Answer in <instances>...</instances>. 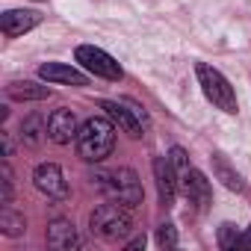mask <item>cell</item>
Segmentation results:
<instances>
[{
  "label": "cell",
  "mask_w": 251,
  "mask_h": 251,
  "mask_svg": "<svg viewBox=\"0 0 251 251\" xmlns=\"http://www.w3.org/2000/svg\"><path fill=\"white\" fill-rule=\"evenodd\" d=\"M115 148V124L109 115H92L77 130V151L89 163H100Z\"/></svg>",
  "instance_id": "cell-1"
},
{
  "label": "cell",
  "mask_w": 251,
  "mask_h": 251,
  "mask_svg": "<svg viewBox=\"0 0 251 251\" xmlns=\"http://www.w3.org/2000/svg\"><path fill=\"white\" fill-rule=\"evenodd\" d=\"M89 225H92V233H98L106 242H115L121 236H127L133 227L130 207H124L118 201H106V204L95 207V213L89 216Z\"/></svg>",
  "instance_id": "cell-2"
},
{
  "label": "cell",
  "mask_w": 251,
  "mask_h": 251,
  "mask_svg": "<svg viewBox=\"0 0 251 251\" xmlns=\"http://www.w3.org/2000/svg\"><path fill=\"white\" fill-rule=\"evenodd\" d=\"M195 77H198V86H201L204 98H207L216 109H222V112H227V115L236 112V92H233V86L227 83V77H225L219 68H213V65H207V62H198V65H195Z\"/></svg>",
  "instance_id": "cell-3"
},
{
  "label": "cell",
  "mask_w": 251,
  "mask_h": 251,
  "mask_svg": "<svg viewBox=\"0 0 251 251\" xmlns=\"http://www.w3.org/2000/svg\"><path fill=\"white\" fill-rule=\"evenodd\" d=\"M98 180H100V189H103L112 201L130 207V210L139 207L142 198H145L142 180H139V175H136L133 169H115V172H109V175H100Z\"/></svg>",
  "instance_id": "cell-4"
},
{
  "label": "cell",
  "mask_w": 251,
  "mask_h": 251,
  "mask_svg": "<svg viewBox=\"0 0 251 251\" xmlns=\"http://www.w3.org/2000/svg\"><path fill=\"white\" fill-rule=\"evenodd\" d=\"M100 109L112 118L115 127H121L130 139L145 136V130H148V112L136 100H130V98H124V100H100Z\"/></svg>",
  "instance_id": "cell-5"
},
{
  "label": "cell",
  "mask_w": 251,
  "mask_h": 251,
  "mask_svg": "<svg viewBox=\"0 0 251 251\" xmlns=\"http://www.w3.org/2000/svg\"><path fill=\"white\" fill-rule=\"evenodd\" d=\"M74 56H77V62H80L89 74H95V77H103V80H121V77H124L121 65H118L106 50H100V48H95V45H80Z\"/></svg>",
  "instance_id": "cell-6"
},
{
  "label": "cell",
  "mask_w": 251,
  "mask_h": 251,
  "mask_svg": "<svg viewBox=\"0 0 251 251\" xmlns=\"http://www.w3.org/2000/svg\"><path fill=\"white\" fill-rule=\"evenodd\" d=\"M177 180H180V189H183V195L189 198V204H195V210L204 213V210L210 207V201H213V186H210V180H207L198 169H192V166H189L186 172H180Z\"/></svg>",
  "instance_id": "cell-7"
},
{
  "label": "cell",
  "mask_w": 251,
  "mask_h": 251,
  "mask_svg": "<svg viewBox=\"0 0 251 251\" xmlns=\"http://www.w3.org/2000/svg\"><path fill=\"white\" fill-rule=\"evenodd\" d=\"M33 183H36V189H39L42 195H48V198H56V201L68 198V180H65V175H62V169H59L56 163H42V166H36Z\"/></svg>",
  "instance_id": "cell-8"
},
{
  "label": "cell",
  "mask_w": 251,
  "mask_h": 251,
  "mask_svg": "<svg viewBox=\"0 0 251 251\" xmlns=\"http://www.w3.org/2000/svg\"><path fill=\"white\" fill-rule=\"evenodd\" d=\"M154 180H157L160 204H163V207H172L175 198H177L180 180H177V172H175V166H172L169 157H157V160H154Z\"/></svg>",
  "instance_id": "cell-9"
},
{
  "label": "cell",
  "mask_w": 251,
  "mask_h": 251,
  "mask_svg": "<svg viewBox=\"0 0 251 251\" xmlns=\"http://www.w3.org/2000/svg\"><path fill=\"white\" fill-rule=\"evenodd\" d=\"M42 24V15L36 9H9L0 15V30H3L6 39H18L30 30H36Z\"/></svg>",
  "instance_id": "cell-10"
},
{
  "label": "cell",
  "mask_w": 251,
  "mask_h": 251,
  "mask_svg": "<svg viewBox=\"0 0 251 251\" xmlns=\"http://www.w3.org/2000/svg\"><path fill=\"white\" fill-rule=\"evenodd\" d=\"M77 118H74V112L71 109H53L50 112V118H48V139L53 142V145H68L71 139H77Z\"/></svg>",
  "instance_id": "cell-11"
},
{
  "label": "cell",
  "mask_w": 251,
  "mask_h": 251,
  "mask_svg": "<svg viewBox=\"0 0 251 251\" xmlns=\"http://www.w3.org/2000/svg\"><path fill=\"white\" fill-rule=\"evenodd\" d=\"M39 77L48 83H65V86H89V77L74 68V65H62V62H45L39 68Z\"/></svg>",
  "instance_id": "cell-12"
},
{
  "label": "cell",
  "mask_w": 251,
  "mask_h": 251,
  "mask_svg": "<svg viewBox=\"0 0 251 251\" xmlns=\"http://www.w3.org/2000/svg\"><path fill=\"white\" fill-rule=\"evenodd\" d=\"M48 245L50 248H59V251H71V248H80V233L77 227L68 222V219H53L48 225Z\"/></svg>",
  "instance_id": "cell-13"
},
{
  "label": "cell",
  "mask_w": 251,
  "mask_h": 251,
  "mask_svg": "<svg viewBox=\"0 0 251 251\" xmlns=\"http://www.w3.org/2000/svg\"><path fill=\"white\" fill-rule=\"evenodd\" d=\"M210 160H213V175H216L227 189H233V192H245V180H242V175H239V172L222 157V154H213Z\"/></svg>",
  "instance_id": "cell-14"
},
{
  "label": "cell",
  "mask_w": 251,
  "mask_h": 251,
  "mask_svg": "<svg viewBox=\"0 0 251 251\" xmlns=\"http://www.w3.org/2000/svg\"><path fill=\"white\" fill-rule=\"evenodd\" d=\"M6 95L12 100H45V98H50V89L48 86H39L33 80H24V83H9L6 86Z\"/></svg>",
  "instance_id": "cell-15"
},
{
  "label": "cell",
  "mask_w": 251,
  "mask_h": 251,
  "mask_svg": "<svg viewBox=\"0 0 251 251\" xmlns=\"http://www.w3.org/2000/svg\"><path fill=\"white\" fill-rule=\"evenodd\" d=\"M45 136H48V121L42 115H27L21 121V142L24 145H33L36 148Z\"/></svg>",
  "instance_id": "cell-16"
},
{
  "label": "cell",
  "mask_w": 251,
  "mask_h": 251,
  "mask_svg": "<svg viewBox=\"0 0 251 251\" xmlns=\"http://www.w3.org/2000/svg\"><path fill=\"white\" fill-rule=\"evenodd\" d=\"M24 216H18V213H12L9 207H3V213H0V230H3L6 236H21L24 233Z\"/></svg>",
  "instance_id": "cell-17"
},
{
  "label": "cell",
  "mask_w": 251,
  "mask_h": 251,
  "mask_svg": "<svg viewBox=\"0 0 251 251\" xmlns=\"http://www.w3.org/2000/svg\"><path fill=\"white\" fill-rule=\"evenodd\" d=\"M239 230H236V225H230V222H225V225H219V248H225V251H230V248H239Z\"/></svg>",
  "instance_id": "cell-18"
},
{
  "label": "cell",
  "mask_w": 251,
  "mask_h": 251,
  "mask_svg": "<svg viewBox=\"0 0 251 251\" xmlns=\"http://www.w3.org/2000/svg\"><path fill=\"white\" fill-rule=\"evenodd\" d=\"M177 230H175V225H160L157 227V245L160 248H166V251H172V248H177Z\"/></svg>",
  "instance_id": "cell-19"
},
{
  "label": "cell",
  "mask_w": 251,
  "mask_h": 251,
  "mask_svg": "<svg viewBox=\"0 0 251 251\" xmlns=\"http://www.w3.org/2000/svg\"><path fill=\"white\" fill-rule=\"evenodd\" d=\"M12 189H15V180H12V169H9V163H3V207H9L12 204Z\"/></svg>",
  "instance_id": "cell-20"
},
{
  "label": "cell",
  "mask_w": 251,
  "mask_h": 251,
  "mask_svg": "<svg viewBox=\"0 0 251 251\" xmlns=\"http://www.w3.org/2000/svg\"><path fill=\"white\" fill-rule=\"evenodd\" d=\"M3 142H6V157L15 154V142H12V133H3Z\"/></svg>",
  "instance_id": "cell-21"
},
{
  "label": "cell",
  "mask_w": 251,
  "mask_h": 251,
  "mask_svg": "<svg viewBox=\"0 0 251 251\" xmlns=\"http://www.w3.org/2000/svg\"><path fill=\"white\" fill-rule=\"evenodd\" d=\"M136 248H145V236H136L133 242H127V251H136Z\"/></svg>",
  "instance_id": "cell-22"
},
{
  "label": "cell",
  "mask_w": 251,
  "mask_h": 251,
  "mask_svg": "<svg viewBox=\"0 0 251 251\" xmlns=\"http://www.w3.org/2000/svg\"><path fill=\"white\" fill-rule=\"evenodd\" d=\"M239 248H251V227L239 236Z\"/></svg>",
  "instance_id": "cell-23"
}]
</instances>
